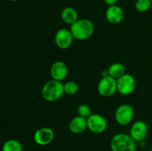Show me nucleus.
<instances>
[{
  "instance_id": "nucleus-16",
  "label": "nucleus",
  "mask_w": 152,
  "mask_h": 151,
  "mask_svg": "<svg viewBox=\"0 0 152 151\" xmlns=\"http://www.w3.org/2000/svg\"><path fill=\"white\" fill-rule=\"evenodd\" d=\"M23 147L20 142L16 139H8L2 145L1 151H22Z\"/></svg>"
},
{
  "instance_id": "nucleus-22",
  "label": "nucleus",
  "mask_w": 152,
  "mask_h": 151,
  "mask_svg": "<svg viewBox=\"0 0 152 151\" xmlns=\"http://www.w3.org/2000/svg\"><path fill=\"white\" fill-rule=\"evenodd\" d=\"M151 1H152V0H151Z\"/></svg>"
},
{
  "instance_id": "nucleus-1",
  "label": "nucleus",
  "mask_w": 152,
  "mask_h": 151,
  "mask_svg": "<svg viewBox=\"0 0 152 151\" xmlns=\"http://www.w3.org/2000/svg\"><path fill=\"white\" fill-rule=\"evenodd\" d=\"M70 30L75 39L86 41L94 33V25L88 19H79L70 27Z\"/></svg>"
},
{
  "instance_id": "nucleus-4",
  "label": "nucleus",
  "mask_w": 152,
  "mask_h": 151,
  "mask_svg": "<svg viewBox=\"0 0 152 151\" xmlns=\"http://www.w3.org/2000/svg\"><path fill=\"white\" fill-rule=\"evenodd\" d=\"M134 116V107L129 104H123L118 106L114 113V118L118 124L127 126L133 121Z\"/></svg>"
},
{
  "instance_id": "nucleus-11",
  "label": "nucleus",
  "mask_w": 152,
  "mask_h": 151,
  "mask_svg": "<svg viewBox=\"0 0 152 151\" xmlns=\"http://www.w3.org/2000/svg\"><path fill=\"white\" fill-rule=\"evenodd\" d=\"M68 74V68L66 64L62 61H56L51 65L50 76L51 79L62 81L66 78Z\"/></svg>"
},
{
  "instance_id": "nucleus-14",
  "label": "nucleus",
  "mask_w": 152,
  "mask_h": 151,
  "mask_svg": "<svg viewBox=\"0 0 152 151\" xmlns=\"http://www.w3.org/2000/svg\"><path fill=\"white\" fill-rule=\"evenodd\" d=\"M61 19L65 24L71 26L79 19L78 13L74 7H66L62 9L61 12Z\"/></svg>"
},
{
  "instance_id": "nucleus-20",
  "label": "nucleus",
  "mask_w": 152,
  "mask_h": 151,
  "mask_svg": "<svg viewBox=\"0 0 152 151\" xmlns=\"http://www.w3.org/2000/svg\"><path fill=\"white\" fill-rule=\"evenodd\" d=\"M105 4L109 7V6H112V5H115L116 3H117V0H104Z\"/></svg>"
},
{
  "instance_id": "nucleus-6",
  "label": "nucleus",
  "mask_w": 152,
  "mask_h": 151,
  "mask_svg": "<svg viewBox=\"0 0 152 151\" xmlns=\"http://www.w3.org/2000/svg\"><path fill=\"white\" fill-rule=\"evenodd\" d=\"M117 91L123 96L132 94L136 89V80L134 77L129 73H125L117 79Z\"/></svg>"
},
{
  "instance_id": "nucleus-17",
  "label": "nucleus",
  "mask_w": 152,
  "mask_h": 151,
  "mask_svg": "<svg viewBox=\"0 0 152 151\" xmlns=\"http://www.w3.org/2000/svg\"><path fill=\"white\" fill-rule=\"evenodd\" d=\"M79 84L74 81H68L64 84V92L65 94L74 96L79 91Z\"/></svg>"
},
{
  "instance_id": "nucleus-13",
  "label": "nucleus",
  "mask_w": 152,
  "mask_h": 151,
  "mask_svg": "<svg viewBox=\"0 0 152 151\" xmlns=\"http://www.w3.org/2000/svg\"><path fill=\"white\" fill-rule=\"evenodd\" d=\"M68 128L71 133L74 134H80L88 129L87 118H83L80 115L74 116L70 121Z\"/></svg>"
},
{
  "instance_id": "nucleus-7",
  "label": "nucleus",
  "mask_w": 152,
  "mask_h": 151,
  "mask_svg": "<svg viewBox=\"0 0 152 151\" xmlns=\"http://www.w3.org/2000/svg\"><path fill=\"white\" fill-rule=\"evenodd\" d=\"M88 129L95 134H101L107 130L108 121L106 118L98 113L91 114L87 118Z\"/></svg>"
},
{
  "instance_id": "nucleus-10",
  "label": "nucleus",
  "mask_w": 152,
  "mask_h": 151,
  "mask_svg": "<svg viewBox=\"0 0 152 151\" xmlns=\"http://www.w3.org/2000/svg\"><path fill=\"white\" fill-rule=\"evenodd\" d=\"M54 132L51 128L43 127L37 129L34 134V141L39 146H47L54 139Z\"/></svg>"
},
{
  "instance_id": "nucleus-21",
  "label": "nucleus",
  "mask_w": 152,
  "mask_h": 151,
  "mask_svg": "<svg viewBox=\"0 0 152 151\" xmlns=\"http://www.w3.org/2000/svg\"><path fill=\"white\" fill-rule=\"evenodd\" d=\"M8 1H19V0H8Z\"/></svg>"
},
{
  "instance_id": "nucleus-2",
  "label": "nucleus",
  "mask_w": 152,
  "mask_h": 151,
  "mask_svg": "<svg viewBox=\"0 0 152 151\" xmlns=\"http://www.w3.org/2000/svg\"><path fill=\"white\" fill-rule=\"evenodd\" d=\"M43 99L49 102H54L62 97L64 92V84L62 81L50 79L45 83L41 90Z\"/></svg>"
},
{
  "instance_id": "nucleus-12",
  "label": "nucleus",
  "mask_w": 152,
  "mask_h": 151,
  "mask_svg": "<svg viewBox=\"0 0 152 151\" xmlns=\"http://www.w3.org/2000/svg\"><path fill=\"white\" fill-rule=\"evenodd\" d=\"M105 18L110 24L118 25L123 22L124 19V11L120 6H109L105 12Z\"/></svg>"
},
{
  "instance_id": "nucleus-18",
  "label": "nucleus",
  "mask_w": 152,
  "mask_h": 151,
  "mask_svg": "<svg viewBox=\"0 0 152 151\" xmlns=\"http://www.w3.org/2000/svg\"><path fill=\"white\" fill-rule=\"evenodd\" d=\"M151 0H137L135 2V8L140 13L147 12L151 7Z\"/></svg>"
},
{
  "instance_id": "nucleus-15",
  "label": "nucleus",
  "mask_w": 152,
  "mask_h": 151,
  "mask_svg": "<svg viewBox=\"0 0 152 151\" xmlns=\"http://www.w3.org/2000/svg\"><path fill=\"white\" fill-rule=\"evenodd\" d=\"M108 75L115 79H118L120 77L126 73V68L124 65L120 62H115L111 64L108 69Z\"/></svg>"
},
{
  "instance_id": "nucleus-23",
  "label": "nucleus",
  "mask_w": 152,
  "mask_h": 151,
  "mask_svg": "<svg viewBox=\"0 0 152 151\" xmlns=\"http://www.w3.org/2000/svg\"><path fill=\"white\" fill-rule=\"evenodd\" d=\"M151 151H152V150H151Z\"/></svg>"
},
{
  "instance_id": "nucleus-5",
  "label": "nucleus",
  "mask_w": 152,
  "mask_h": 151,
  "mask_svg": "<svg viewBox=\"0 0 152 151\" xmlns=\"http://www.w3.org/2000/svg\"><path fill=\"white\" fill-rule=\"evenodd\" d=\"M97 91L103 97H110L117 91V79L110 76H102L97 84Z\"/></svg>"
},
{
  "instance_id": "nucleus-9",
  "label": "nucleus",
  "mask_w": 152,
  "mask_h": 151,
  "mask_svg": "<svg viewBox=\"0 0 152 151\" xmlns=\"http://www.w3.org/2000/svg\"><path fill=\"white\" fill-rule=\"evenodd\" d=\"M148 127L145 121L138 120L132 124L129 130V135L136 142H141L146 139Z\"/></svg>"
},
{
  "instance_id": "nucleus-3",
  "label": "nucleus",
  "mask_w": 152,
  "mask_h": 151,
  "mask_svg": "<svg viewBox=\"0 0 152 151\" xmlns=\"http://www.w3.org/2000/svg\"><path fill=\"white\" fill-rule=\"evenodd\" d=\"M137 142L126 133L115 134L110 142L111 151H136Z\"/></svg>"
},
{
  "instance_id": "nucleus-19",
  "label": "nucleus",
  "mask_w": 152,
  "mask_h": 151,
  "mask_svg": "<svg viewBox=\"0 0 152 151\" xmlns=\"http://www.w3.org/2000/svg\"><path fill=\"white\" fill-rule=\"evenodd\" d=\"M77 113H78V115L83 118H88L92 114L91 109L86 104H81L77 107Z\"/></svg>"
},
{
  "instance_id": "nucleus-8",
  "label": "nucleus",
  "mask_w": 152,
  "mask_h": 151,
  "mask_svg": "<svg viewBox=\"0 0 152 151\" xmlns=\"http://www.w3.org/2000/svg\"><path fill=\"white\" fill-rule=\"evenodd\" d=\"M74 36L70 29L61 28L56 31L54 36L55 44L58 48L61 50H67L72 45Z\"/></svg>"
}]
</instances>
